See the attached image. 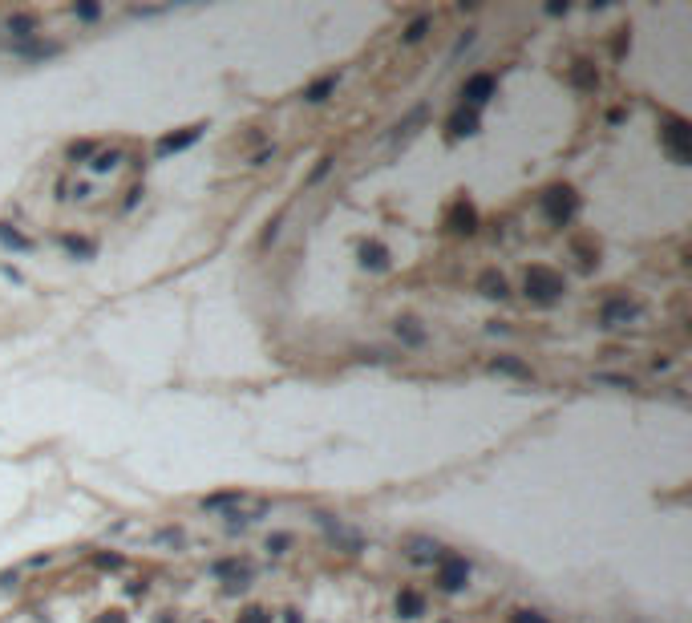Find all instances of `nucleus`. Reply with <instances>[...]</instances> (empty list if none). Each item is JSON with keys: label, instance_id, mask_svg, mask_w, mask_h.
I'll use <instances>...</instances> for the list:
<instances>
[{"label": "nucleus", "instance_id": "obj_16", "mask_svg": "<svg viewBox=\"0 0 692 623\" xmlns=\"http://www.w3.org/2000/svg\"><path fill=\"white\" fill-rule=\"evenodd\" d=\"M490 369H494V373H506V376H522V381H530V369L522 361H515V356H498Z\"/></svg>", "mask_w": 692, "mask_h": 623}, {"label": "nucleus", "instance_id": "obj_18", "mask_svg": "<svg viewBox=\"0 0 692 623\" xmlns=\"http://www.w3.org/2000/svg\"><path fill=\"white\" fill-rule=\"evenodd\" d=\"M409 547H413V559H421V562L441 559V547H438V542H429V538H413Z\"/></svg>", "mask_w": 692, "mask_h": 623}, {"label": "nucleus", "instance_id": "obj_11", "mask_svg": "<svg viewBox=\"0 0 692 623\" xmlns=\"http://www.w3.org/2000/svg\"><path fill=\"white\" fill-rule=\"evenodd\" d=\"M397 615H401V619H417V615H425V599L417 595V591H401V595H397Z\"/></svg>", "mask_w": 692, "mask_h": 623}, {"label": "nucleus", "instance_id": "obj_1", "mask_svg": "<svg viewBox=\"0 0 692 623\" xmlns=\"http://www.w3.org/2000/svg\"><path fill=\"white\" fill-rule=\"evenodd\" d=\"M563 292H567V284H563V275H559V272L542 267V263L527 272V296L530 299H539V304H554Z\"/></svg>", "mask_w": 692, "mask_h": 623}, {"label": "nucleus", "instance_id": "obj_7", "mask_svg": "<svg viewBox=\"0 0 692 623\" xmlns=\"http://www.w3.org/2000/svg\"><path fill=\"white\" fill-rule=\"evenodd\" d=\"M9 49L16 57H57L61 45H49V41H9Z\"/></svg>", "mask_w": 692, "mask_h": 623}, {"label": "nucleus", "instance_id": "obj_32", "mask_svg": "<svg viewBox=\"0 0 692 623\" xmlns=\"http://www.w3.org/2000/svg\"><path fill=\"white\" fill-rule=\"evenodd\" d=\"M154 623H175V615H158V619H154Z\"/></svg>", "mask_w": 692, "mask_h": 623}, {"label": "nucleus", "instance_id": "obj_24", "mask_svg": "<svg viewBox=\"0 0 692 623\" xmlns=\"http://www.w3.org/2000/svg\"><path fill=\"white\" fill-rule=\"evenodd\" d=\"M235 623H272V615H267V611H259V607H252V611H243Z\"/></svg>", "mask_w": 692, "mask_h": 623}, {"label": "nucleus", "instance_id": "obj_10", "mask_svg": "<svg viewBox=\"0 0 692 623\" xmlns=\"http://www.w3.org/2000/svg\"><path fill=\"white\" fill-rule=\"evenodd\" d=\"M199 125H190V130H182V134H170V138H162L158 142V154H175V150H187L190 142H199Z\"/></svg>", "mask_w": 692, "mask_h": 623}, {"label": "nucleus", "instance_id": "obj_15", "mask_svg": "<svg viewBox=\"0 0 692 623\" xmlns=\"http://www.w3.org/2000/svg\"><path fill=\"white\" fill-rule=\"evenodd\" d=\"M571 81H575L579 89H595V86H599V73H595L592 61H575V65H571Z\"/></svg>", "mask_w": 692, "mask_h": 623}, {"label": "nucleus", "instance_id": "obj_27", "mask_svg": "<svg viewBox=\"0 0 692 623\" xmlns=\"http://www.w3.org/2000/svg\"><path fill=\"white\" fill-rule=\"evenodd\" d=\"M328 170H332V158H320V163H316V170H312V178H308V182H320V178H324Z\"/></svg>", "mask_w": 692, "mask_h": 623}, {"label": "nucleus", "instance_id": "obj_3", "mask_svg": "<svg viewBox=\"0 0 692 623\" xmlns=\"http://www.w3.org/2000/svg\"><path fill=\"white\" fill-rule=\"evenodd\" d=\"M438 583L441 591H462L470 583V562L462 555H441L438 559Z\"/></svg>", "mask_w": 692, "mask_h": 623}, {"label": "nucleus", "instance_id": "obj_21", "mask_svg": "<svg viewBox=\"0 0 692 623\" xmlns=\"http://www.w3.org/2000/svg\"><path fill=\"white\" fill-rule=\"evenodd\" d=\"M61 243H65V251H73V255H93V251H98L89 239H77V235H65Z\"/></svg>", "mask_w": 692, "mask_h": 623}, {"label": "nucleus", "instance_id": "obj_30", "mask_svg": "<svg viewBox=\"0 0 692 623\" xmlns=\"http://www.w3.org/2000/svg\"><path fill=\"white\" fill-rule=\"evenodd\" d=\"M288 542H291V538H288V535H276V538H272V542H267V547H272V550H276V555H279V550L288 547Z\"/></svg>", "mask_w": 692, "mask_h": 623}, {"label": "nucleus", "instance_id": "obj_17", "mask_svg": "<svg viewBox=\"0 0 692 623\" xmlns=\"http://www.w3.org/2000/svg\"><path fill=\"white\" fill-rule=\"evenodd\" d=\"M482 292H486L490 299H506V296H510V292H506V279H502V275H494V272L482 275Z\"/></svg>", "mask_w": 692, "mask_h": 623}, {"label": "nucleus", "instance_id": "obj_12", "mask_svg": "<svg viewBox=\"0 0 692 623\" xmlns=\"http://www.w3.org/2000/svg\"><path fill=\"white\" fill-rule=\"evenodd\" d=\"M361 263L373 267V272H385L389 267V251L381 247V243H361Z\"/></svg>", "mask_w": 692, "mask_h": 623}, {"label": "nucleus", "instance_id": "obj_9", "mask_svg": "<svg viewBox=\"0 0 692 623\" xmlns=\"http://www.w3.org/2000/svg\"><path fill=\"white\" fill-rule=\"evenodd\" d=\"M450 134H453V138L478 134V113H474V110H458V113L450 118Z\"/></svg>", "mask_w": 692, "mask_h": 623}, {"label": "nucleus", "instance_id": "obj_22", "mask_svg": "<svg viewBox=\"0 0 692 623\" xmlns=\"http://www.w3.org/2000/svg\"><path fill=\"white\" fill-rule=\"evenodd\" d=\"M425 33H429V16H417L413 25L405 29V41H409V45H417V41L425 37Z\"/></svg>", "mask_w": 692, "mask_h": 623}, {"label": "nucleus", "instance_id": "obj_20", "mask_svg": "<svg viewBox=\"0 0 692 623\" xmlns=\"http://www.w3.org/2000/svg\"><path fill=\"white\" fill-rule=\"evenodd\" d=\"M118 163H122V154H118V150H101V154H93V163H89V166H93L98 175H105V170H113Z\"/></svg>", "mask_w": 692, "mask_h": 623}, {"label": "nucleus", "instance_id": "obj_19", "mask_svg": "<svg viewBox=\"0 0 692 623\" xmlns=\"http://www.w3.org/2000/svg\"><path fill=\"white\" fill-rule=\"evenodd\" d=\"M397 336H401L405 344H425V332L417 328V320H397Z\"/></svg>", "mask_w": 692, "mask_h": 623}, {"label": "nucleus", "instance_id": "obj_14", "mask_svg": "<svg viewBox=\"0 0 692 623\" xmlns=\"http://www.w3.org/2000/svg\"><path fill=\"white\" fill-rule=\"evenodd\" d=\"M332 89H336V77L328 73V77H320V81H312V86L304 89V101L320 105V101H328V98H332Z\"/></svg>", "mask_w": 692, "mask_h": 623}, {"label": "nucleus", "instance_id": "obj_8", "mask_svg": "<svg viewBox=\"0 0 692 623\" xmlns=\"http://www.w3.org/2000/svg\"><path fill=\"white\" fill-rule=\"evenodd\" d=\"M450 227H453V231H462V235H470V231L478 227V215H474V207H470L466 199H458V202H453V211H450Z\"/></svg>", "mask_w": 692, "mask_h": 623}, {"label": "nucleus", "instance_id": "obj_29", "mask_svg": "<svg viewBox=\"0 0 692 623\" xmlns=\"http://www.w3.org/2000/svg\"><path fill=\"white\" fill-rule=\"evenodd\" d=\"M98 623H126V615H122V611H105Z\"/></svg>", "mask_w": 692, "mask_h": 623}, {"label": "nucleus", "instance_id": "obj_26", "mask_svg": "<svg viewBox=\"0 0 692 623\" xmlns=\"http://www.w3.org/2000/svg\"><path fill=\"white\" fill-rule=\"evenodd\" d=\"M0 239H4V243H13V247H29V239L16 235V231H9V227H0Z\"/></svg>", "mask_w": 692, "mask_h": 623}, {"label": "nucleus", "instance_id": "obj_6", "mask_svg": "<svg viewBox=\"0 0 692 623\" xmlns=\"http://www.w3.org/2000/svg\"><path fill=\"white\" fill-rule=\"evenodd\" d=\"M462 98H466L470 105H486V101L494 98V77H490V73H474V77H466V86H462Z\"/></svg>", "mask_w": 692, "mask_h": 623}, {"label": "nucleus", "instance_id": "obj_13", "mask_svg": "<svg viewBox=\"0 0 692 623\" xmlns=\"http://www.w3.org/2000/svg\"><path fill=\"white\" fill-rule=\"evenodd\" d=\"M9 33H13L16 41H33L37 37V21H33L29 13H13L9 16Z\"/></svg>", "mask_w": 692, "mask_h": 623}, {"label": "nucleus", "instance_id": "obj_5", "mask_svg": "<svg viewBox=\"0 0 692 623\" xmlns=\"http://www.w3.org/2000/svg\"><path fill=\"white\" fill-rule=\"evenodd\" d=\"M628 320H636V304H628L624 296L607 299L604 312H599V324H604V328H619V324H628Z\"/></svg>", "mask_w": 692, "mask_h": 623}, {"label": "nucleus", "instance_id": "obj_4", "mask_svg": "<svg viewBox=\"0 0 692 623\" xmlns=\"http://www.w3.org/2000/svg\"><path fill=\"white\" fill-rule=\"evenodd\" d=\"M660 138H664V146H668V154L676 158V163H688V138H692V130H688V122H680V118H672V122L660 130Z\"/></svg>", "mask_w": 692, "mask_h": 623}, {"label": "nucleus", "instance_id": "obj_2", "mask_svg": "<svg viewBox=\"0 0 692 623\" xmlns=\"http://www.w3.org/2000/svg\"><path fill=\"white\" fill-rule=\"evenodd\" d=\"M575 207H579V199H575L571 187H551L547 195H542V211H547L551 223H567V219L575 215Z\"/></svg>", "mask_w": 692, "mask_h": 623}, {"label": "nucleus", "instance_id": "obj_31", "mask_svg": "<svg viewBox=\"0 0 692 623\" xmlns=\"http://www.w3.org/2000/svg\"><path fill=\"white\" fill-rule=\"evenodd\" d=\"M89 150H93V146H89V142H81V146H73V150H69V154H73V158H86Z\"/></svg>", "mask_w": 692, "mask_h": 623}, {"label": "nucleus", "instance_id": "obj_28", "mask_svg": "<svg viewBox=\"0 0 692 623\" xmlns=\"http://www.w3.org/2000/svg\"><path fill=\"white\" fill-rule=\"evenodd\" d=\"M515 623H547L539 611H515Z\"/></svg>", "mask_w": 692, "mask_h": 623}, {"label": "nucleus", "instance_id": "obj_25", "mask_svg": "<svg viewBox=\"0 0 692 623\" xmlns=\"http://www.w3.org/2000/svg\"><path fill=\"white\" fill-rule=\"evenodd\" d=\"M73 16H81V21H98V16H101V9H98V4H77V9H73Z\"/></svg>", "mask_w": 692, "mask_h": 623}, {"label": "nucleus", "instance_id": "obj_23", "mask_svg": "<svg viewBox=\"0 0 692 623\" xmlns=\"http://www.w3.org/2000/svg\"><path fill=\"white\" fill-rule=\"evenodd\" d=\"M231 502H239V490H231V494H215V498H207L202 506H211V510H219V506H231Z\"/></svg>", "mask_w": 692, "mask_h": 623}]
</instances>
